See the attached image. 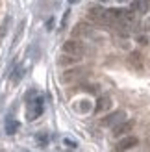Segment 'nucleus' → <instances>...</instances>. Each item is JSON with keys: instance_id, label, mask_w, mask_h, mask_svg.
Here are the masks:
<instances>
[{"instance_id": "obj_6", "label": "nucleus", "mask_w": 150, "mask_h": 152, "mask_svg": "<svg viewBox=\"0 0 150 152\" xmlns=\"http://www.w3.org/2000/svg\"><path fill=\"white\" fill-rule=\"evenodd\" d=\"M133 121H126V123H119L115 128H113V135L115 137H121V135H126L128 132H132L133 130Z\"/></svg>"}, {"instance_id": "obj_2", "label": "nucleus", "mask_w": 150, "mask_h": 152, "mask_svg": "<svg viewBox=\"0 0 150 152\" xmlns=\"http://www.w3.org/2000/svg\"><path fill=\"white\" fill-rule=\"evenodd\" d=\"M137 143H139V139L135 135H126V137H122L121 141H117L115 152H126V150H130L133 147H137Z\"/></svg>"}, {"instance_id": "obj_8", "label": "nucleus", "mask_w": 150, "mask_h": 152, "mask_svg": "<svg viewBox=\"0 0 150 152\" xmlns=\"http://www.w3.org/2000/svg\"><path fill=\"white\" fill-rule=\"evenodd\" d=\"M104 11H106V7L95 6V7H91V10H89V17H91L93 20H96V22H102V19H104Z\"/></svg>"}, {"instance_id": "obj_7", "label": "nucleus", "mask_w": 150, "mask_h": 152, "mask_svg": "<svg viewBox=\"0 0 150 152\" xmlns=\"http://www.w3.org/2000/svg\"><path fill=\"white\" fill-rule=\"evenodd\" d=\"M111 108V98L109 96H100L98 100H96V106H95V111L96 113H104Z\"/></svg>"}, {"instance_id": "obj_10", "label": "nucleus", "mask_w": 150, "mask_h": 152, "mask_svg": "<svg viewBox=\"0 0 150 152\" xmlns=\"http://www.w3.org/2000/svg\"><path fill=\"white\" fill-rule=\"evenodd\" d=\"M80 58H74V56H69V54H65L59 58V65H71V63H76Z\"/></svg>"}, {"instance_id": "obj_11", "label": "nucleus", "mask_w": 150, "mask_h": 152, "mask_svg": "<svg viewBox=\"0 0 150 152\" xmlns=\"http://www.w3.org/2000/svg\"><path fill=\"white\" fill-rule=\"evenodd\" d=\"M17 128H19V123H15V121H7L6 123V132L9 135H13L15 132H17Z\"/></svg>"}, {"instance_id": "obj_4", "label": "nucleus", "mask_w": 150, "mask_h": 152, "mask_svg": "<svg viewBox=\"0 0 150 152\" xmlns=\"http://www.w3.org/2000/svg\"><path fill=\"white\" fill-rule=\"evenodd\" d=\"M126 117V113L122 110H119V111H113V113H109V115H106L102 119V124L104 126H117L119 123H122V119Z\"/></svg>"}, {"instance_id": "obj_9", "label": "nucleus", "mask_w": 150, "mask_h": 152, "mask_svg": "<svg viewBox=\"0 0 150 152\" xmlns=\"http://www.w3.org/2000/svg\"><path fill=\"white\" fill-rule=\"evenodd\" d=\"M41 113H43V102L39 100V98H37V100H35V108H33V110H32V113L28 115V119H30V121H33V119L39 117Z\"/></svg>"}, {"instance_id": "obj_1", "label": "nucleus", "mask_w": 150, "mask_h": 152, "mask_svg": "<svg viewBox=\"0 0 150 152\" xmlns=\"http://www.w3.org/2000/svg\"><path fill=\"white\" fill-rule=\"evenodd\" d=\"M63 54H69V56H74V58H82L85 54V47L76 39H69V41L63 43Z\"/></svg>"}, {"instance_id": "obj_3", "label": "nucleus", "mask_w": 150, "mask_h": 152, "mask_svg": "<svg viewBox=\"0 0 150 152\" xmlns=\"http://www.w3.org/2000/svg\"><path fill=\"white\" fill-rule=\"evenodd\" d=\"M84 74H85V71L82 69V67H74V69H69V71H65V72L61 74V80H63L65 83H69V82H78Z\"/></svg>"}, {"instance_id": "obj_12", "label": "nucleus", "mask_w": 150, "mask_h": 152, "mask_svg": "<svg viewBox=\"0 0 150 152\" xmlns=\"http://www.w3.org/2000/svg\"><path fill=\"white\" fill-rule=\"evenodd\" d=\"M139 43L141 45H146V37H139Z\"/></svg>"}, {"instance_id": "obj_5", "label": "nucleus", "mask_w": 150, "mask_h": 152, "mask_svg": "<svg viewBox=\"0 0 150 152\" xmlns=\"http://www.w3.org/2000/svg\"><path fill=\"white\" fill-rule=\"evenodd\" d=\"M128 63L135 71H143V67H145V63H143V54H141L139 50H132L130 54H128Z\"/></svg>"}]
</instances>
